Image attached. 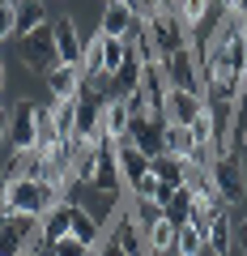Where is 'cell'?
Instances as JSON below:
<instances>
[{
  "label": "cell",
  "instance_id": "1f68e13d",
  "mask_svg": "<svg viewBox=\"0 0 247 256\" xmlns=\"http://www.w3.org/2000/svg\"><path fill=\"white\" fill-rule=\"evenodd\" d=\"M94 252H98V256H128V252H124V248H119V244H115V239H111V235L102 239V244L94 248Z\"/></svg>",
  "mask_w": 247,
  "mask_h": 256
},
{
  "label": "cell",
  "instance_id": "6da1fadb",
  "mask_svg": "<svg viewBox=\"0 0 247 256\" xmlns=\"http://www.w3.org/2000/svg\"><path fill=\"white\" fill-rule=\"evenodd\" d=\"M73 171H77V184H85V188H94V192H107V196H115L119 184H124V180H119L115 141H107L102 132L90 141V146H81V154H77Z\"/></svg>",
  "mask_w": 247,
  "mask_h": 256
},
{
  "label": "cell",
  "instance_id": "52a82bcc",
  "mask_svg": "<svg viewBox=\"0 0 247 256\" xmlns=\"http://www.w3.org/2000/svg\"><path fill=\"white\" fill-rule=\"evenodd\" d=\"M209 175H213V188H218V196L226 205H235V201H243V196H247V175H243V158H239V154L213 158Z\"/></svg>",
  "mask_w": 247,
  "mask_h": 256
},
{
  "label": "cell",
  "instance_id": "484cf974",
  "mask_svg": "<svg viewBox=\"0 0 247 256\" xmlns=\"http://www.w3.org/2000/svg\"><path fill=\"white\" fill-rule=\"evenodd\" d=\"M166 150H171V154H179V158H188V162H192V154H196V137H192V128L166 124Z\"/></svg>",
  "mask_w": 247,
  "mask_h": 256
},
{
  "label": "cell",
  "instance_id": "cb8c5ba5",
  "mask_svg": "<svg viewBox=\"0 0 247 256\" xmlns=\"http://www.w3.org/2000/svg\"><path fill=\"white\" fill-rule=\"evenodd\" d=\"M188 214H192V188H188V184H179V188L171 192V201L162 205V218L171 222V226H183V222H188Z\"/></svg>",
  "mask_w": 247,
  "mask_h": 256
},
{
  "label": "cell",
  "instance_id": "4316f807",
  "mask_svg": "<svg viewBox=\"0 0 247 256\" xmlns=\"http://www.w3.org/2000/svg\"><path fill=\"white\" fill-rule=\"evenodd\" d=\"M47 116H51V124H55V132H60V137H73L77 98H55V107H47Z\"/></svg>",
  "mask_w": 247,
  "mask_h": 256
},
{
  "label": "cell",
  "instance_id": "9c48e42d",
  "mask_svg": "<svg viewBox=\"0 0 247 256\" xmlns=\"http://www.w3.org/2000/svg\"><path fill=\"white\" fill-rule=\"evenodd\" d=\"M124 141H132L145 158L162 154V150H166V120H154V116L128 120V137H124Z\"/></svg>",
  "mask_w": 247,
  "mask_h": 256
},
{
  "label": "cell",
  "instance_id": "3957f363",
  "mask_svg": "<svg viewBox=\"0 0 247 256\" xmlns=\"http://www.w3.org/2000/svg\"><path fill=\"white\" fill-rule=\"evenodd\" d=\"M38 248V218L34 214H0V256H26Z\"/></svg>",
  "mask_w": 247,
  "mask_h": 256
},
{
  "label": "cell",
  "instance_id": "f35d334b",
  "mask_svg": "<svg viewBox=\"0 0 247 256\" xmlns=\"http://www.w3.org/2000/svg\"><path fill=\"white\" fill-rule=\"evenodd\" d=\"M94 256H98V252H94Z\"/></svg>",
  "mask_w": 247,
  "mask_h": 256
},
{
  "label": "cell",
  "instance_id": "5bb4252c",
  "mask_svg": "<svg viewBox=\"0 0 247 256\" xmlns=\"http://www.w3.org/2000/svg\"><path fill=\"white\" fill-rule=\"evenodd\" d=\"M149 175H154L158 184H171V188H179L183 180H188V158L171 154V150H162V154L149 158Z\"/></svg>",
  "mask_w": 247,
  "mask_h": 256
},
{
  "label": "cell",
  "instance_id": "4dcf8cb0",
  "mask_svg": "<svg viewBox=\"0 0 247 256\" xmlns=\"http://www.w3.org/2000/svg\"><path fill=\"white\" fill-rule=\"evenodd\" d=\"M51 256H94V248H85L81 239L64 235V239H55V244H51Z\"/></svg>",
  "mask_w": 247,
  "mask_h": 256
},
{
  "label": "cell",
  "instance_id": "d590c367",
  "mask_svg": "<svg viewBox=\"0 0 247 256\" xmlns=\"http://www.w3.org/2000/svg\"><path fill=\"white\" fill-rule=\"evenodd\" d=\"M0 90H4V60H0Z\"/></svg>",
  "mask_w": 247,
  "mask_h": 256
},
{
  "label": "cell",
  "instance_id": "603a6c76",
  "mask_svg": "<svg viewBox=\"0 0 247 256\" xmlns=\"http://www.w3.org/2000/svg\"><path fill=\"white\" fill-rule=\"evenodd\" d=\"M145 244H149V252H154V256H171L175 252V226L166 218H154L145 226Z\"/></svg>",
  "mask_w": 247,
  "mask_h": 256
},
{
  "label": "cell",
  "instance_id": "44dd1931",
  "mask_svg": "<svg viewBox=\"0 0 247 256\" xmlns=\"http://www.w3.org/2000/svg\"><path fill=\"white\" fill-rule=\"evenodd\" d=\"M128 26H137V13L124 4V0H107V13H102V30L98 34H111V38H124Z\"/></svg>",
  "mask_w": 247,
  "mask_h": 256
},
{
  "label": "cell",
  "instance_id": "e0dca14e",
  "mask_svg": "<svg viewBox=\"0 0 247 256\" xmlns=\"http://www.w3.org/2000/svg\"><path fill=\"white\" fill-rule=\"evenodd\" d=\"M51 34H55V52H60V64H81V34H77L73 18L51 22Z\"/></svg>",
  "mask_w": 247,
  "mask_h": 256
},
{
  "label": "cell",
  "instance_id": "5b68a950",
  "mask_svg": "<svg viewBox=\"0 0 247 256\" xmlns=\"http://www.w3.org/2000/svg\"><path fill=\"white\" fill-rule=\"evenodd\" d=\"M162 77H166V86L171 90H188V94H201L205 98V82H201V64H196V56H192V47H179V52H171V56H162Z\"/></svg>",
  "mask_w": 247,
  "mask_h": 256
},
{
  "label": "cell",
  "instance_id": "2e32d148",
  "mask_svg": "<svg viewBox=\"0 0 247 256\" xmlns=\"http://www.w3.org/2000/svg\"><path fill=\"white\" fill-rule=\"evenodd\" d=\"M68 235L81 239L85 248H98L102 244V226H98V218H94L85 205H68Z\"/></svg>",
  "mask_w": 247,
  "mask_h": 256
},
{
  "label": "cell",
  "instance_id": "ffe728a7",
  "mask_svg": "<svg viewBox=\"0 0 247 256\" xmlns=\"http://www.w3.org/2000/svg\"><path fill=\"white\" fill-rule=\"evenodd\" d=\"M77 86H81V64H55L47 73V90L55 98H77Z\"/></svg>",
  "mask_w": 247,
  "mask_h": 256
},
{
  "label": "cell",
  "instance_id": "f546056e",
  "mask_svg": "<svg viewBox=\"0 0 247 256\" xmlns=\"http://www.w3.org/2000/svg\"><path fill=\"white\" fill-rule=\"evenodd\" d=\"M128 47H132V56L141 60V68H145V64H158V47H154V38H149V30H145V26H141L137 43H128Z\"/></svg>",
  "mask_w": 247,
  "mask_h": 256
},
{
  "label": "cell",
  "instance_id": "d6a6232c",
  "mask_svg": "<svg viewBox=\"0 0 247 256\" xmlns=\"http://www.w3.org/2000/svg\"><path fill=\"white\" fill-rule=\"evenodd\" d=\"M0 141H9V111L0 107Z\"/></svg>",
  "mask_w": 247,
  "mask_h": 256
},
{
  "label": "cell",
  "instance_id": "ac0fdd59",
  "mask_svg": "<svg viewBox=\"0 0 247 256\" xmlns=\"http://www.w3.org/2000/svg\"><path fill=\"white\" fill-rule=\"evenodd\" d=\"M137 86H141V60L132 56V47H128L124 64H119L115 73H111V86H107V94H115V98H128V94H137Z\"/></svg>",
  "mask_w": 247,
  "mask_h": 256
},
{
  "label": "cell",
  "instance_id": "7c38bea8",
  "mask_svg": "<svg viewBox=\"0 0 247 256\" xmlns=\"http://www.w3.org/2000/svg\"><path fill=\"white\" fill-rule=\"evenodd\" d=\"M115 158H119V180L128 184V188H137V184L149 175V158L141 154L132 141H119V146H115Z\"/></svg>",
  "mask_w": 247,
  "mask_h": 256
},
{
  "label": "cell",
  "instance_id": "277c9868",
  "mask_svg": "<svg viewBox=\"0 0 247 256\" xmlns=\"http://www.w3.org/2000/svg\"><path fill=\"white\" fill-rule=\"evenodd\" d=\"M34 141H38V102L17 98L9 107V146L17 158H26V154H34Z\"/></svg>",
  "mask_w": 247,
  "mask_h": 256
},
{
  "label": "cell",
  "instance_id": "ba28073f",
  "mask_svg": "<svg viewBox=\"0 0 247 256\" xmlns=\"http://www.w3.org/2000/svg\"><path fill=\"white\" fill-rule=\"evenodd\" d=\"M21 60H26L30 73H51L55 64H60V52H55V34H51V22L38 26L34 34L21 38Z\"/></svg>",
  "mask_w": 247,
  "mask_h": 256
},
{
  "label": "cell",
  "instance_id": "9a60e30c",
  "mask_svg": "<svg viewBox=\"0 0 247 256\" xmlns=\"http://www.w3.org/2000/svg\"><path fill=\"white\" fill-rule=\"evenodd\" d=\"M205 248H209L213 256H230L235 252V222L226 218V210H218L213 222L205 226Z\"/></svg>",
  "mask_w": 247,
  "mask_h": 256
},
{
  "label": "cell",
  "instance_id": "d6986e66",
  "mask_svg": "<svg viewBox=\"0 0 247 256\" xmlns=\"http://www.w3.org/2000/svg\"><path fill=\"white\" fill-rule=\"evenodd\" d=\"M64 235H68V201H60L38 218V244L51 248L55 239H64Z\"/></svg>",
  "mask_w": 247,
  "mask_h": 256
},
{
  "label": "cell",
  "instance_id": "8992f818",
  "mask_svg": "<svg viewBox=\"0 0 247 256\" xmlns=\"http://www.w3.org/2000/svg\"><path fill=\"white\" fill-rule=\"evenodd\" d=\"M145 30H149V38H154V47H158V60L171 56V52H179V47H188V38H192L175 9H158L154 18H145Z\"/></svg>",
  "mask_w": 247,
  "mask_h": 256
},
{
  "label": "cell",
  "instance_id": "4fadbf2b",
  "mask_svg": "<svg viewBox=\"0 0 247 256\" xmlns=\"http://www.w3.org/2000/svg\"><path fill=\"white\" fill-rule=\"evenodd\" d=\"M38 26H47V4L43 0H13V34L26 38Z\"/></svg>",
  "mask_w": 247,
  "mask_h": 256
},
{
  "label": "cell",
  "instance_id": "30bf717a",
  "mask_svg": "<svg viewBox=\"0 0 247 256\" xmlns=\"http://www.w3.org/2000/svg\"><path fill=\"white\" fill-rule=\"evenodd\" d=\"M111 239H115L119 248L128 256H149V244H145V226H141V218L132 210H119L115 218V230H111Z\"/></svg>",
  "mask_w": 247,
  "mask_h": 256
},
{
  "label": "cell",
  "instance_id": "83f0119b",
  "mask_svg": "<svg viewBox=\"0 0 247 256\" xmlns=\"http://www.w3.org/2000/svg\"><path fill=\"white\" fill-rule=\"evenodd\" d=\"M98 38H102V68H107V77H111L119 64H124V56H128V43H124V38H111V34H98Z\"/></svg>",
  "mask_w": 247,
  "mask_h": 256
},
{
  "label": "cell",
  "instance_id": "74e56055",
  "mask_svg": "<svg viewBox=\"0 0 247 256\" xmlns=\"http://www.w3.org/2000/svg\"><path fill=\"white\" fill-rule=\"evenodd\" d=\"M243 158H247V146H243Z\"/></svg>",
  "mask_w": 247,
  "mask_h": 256
},
{
  "label": "cell",
  "instance_id": "f1b7e54d",
  "mask_svg": "<svg viewBox=\"0 0 247 256\" xmlns=\"http://www.w3.org/2000/svg\"><path fill=\"white\" fill-rule=\"evenodd\" d=\"M175 13H179V22L188 30H196L205 22V13H209V0H175Z\"/></svg>",
  "mask_w": 247,
  "mask_h": 256
},
{
  "label": "cell",
  "instance_id": "e575fe53",
  "mask_svg": "<svg viewBox=\"0 0 247 256\" xmlns=\"http://www.w3.org/2000/svg\"><path fill=\"white\" fill-rule=\"evenodd\" d=\"M154 9H175V0H149Z\"/></svg>",
  "mask_w": 247,
  "mask_h": 256
},
{
  "label": "cell",
  "instance_id": "7402d4cb",
  "mask_svg": "<svg viewBox=\"0 0 247 256\" xmlns=\"http://www.w3.org/2000/svg\"><path fill=\"white\" fill-rule=\"evenodd\" d=\"M98 132L107 141H115V146L128 137V107H124V98H111L107 107H102V128Z\"/></svg>",
  "mask_w": 247,
  "mask_h": 256
},
{
  "label": "cell",
  "instance_id": "7a4b0ae2",
  "mask_svg": "<svg viewBox=\"0 0 247 256\" xmlns=\"http://www.w3.org/2000/svg\"><path fill=\"white\" fill-rule=\"evenodd\" d=\"M0 188H4V210H13V214L43 218L51 205H60V188L47 180H34V175H9Z\"/></svg>",
  "mask_w": 247,
  "mask_h": 256
},
{
  "label": "cell",
  "instance_id": "836d02e7",
  "mask_svg": "<svg viewBox=\"0 0 247 256\" xmlns=\"http://www.w3.org/2000/svg\"><path fill=\"white\" fill-rule=\"evenodd\" d=\"M235 239H239V244H243V252H247V218H243V226L235 230Z\"/></svg>",
  "mask_w": 247,
  "mask_h": 256
},
{
  "label": "cell",
  "instance_id": "8fae6325",
  "mask_svg": "<svg viewBox=\"0 0 247 256\" xmlns=\"http://www.w3.org/2000/svg\"><path fill=\"white\" fill-rule=\"evenodd\" d=\"M205 116V98L201 94H188V90H166V124H196Z\"/></svg>",
  "mask_w": 247,
  "mask_h": 256
},
{
  "label": "cell",
  "instance_id": "8d00e7d4",
  "mask_svg": "<svg viewBox=\"0 0 247 256\" xmlns=\"http://www.w3.org/2000/svg\"><path fill=\"white\" fill-rule=\"evenodd\" d=\"M9 4H13V0H0V9H9Z\"/></svg>",
  "mask_w": 247,
  "mask_h": 256
},
{
  "label": "cell",
  "instance_id": "ab89813d",
  "mask_svg": "<svg viewBox=\"0 0 247 256\" xmlns=\"http://www.w3.org/2000/svg\"><path fill=\"white\" fill-rule=\"evenodd\" d=\"M171 256H175V252H171Z\"/></svg>",
  "mask_w": 247,
  "mask_h": 256
},
{
  "label": "cell",
  "instance_id": "d4e9b609",
  "mask_svg": "<svg viewBox=\"0 0 247 256\" xmlns=\"http://www.w3.org/2000/svg\"><path fill=\"white\" fill-rule=\"evenodd\" d=\"M205 252V230L192 226V222H183L175 226V256H201Z\"/></svg>",
  "mask_w": 247,
  "mask_h": 256
}]
</instances>
